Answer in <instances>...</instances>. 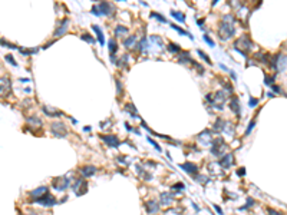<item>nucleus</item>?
<instances>
[{
  "label": "nucleus",
  "mask_w": 287,
  "mask_h": 215,
  "mask_svg": "<svg viewBox=\"0 0 287 215\" xmlns=\"http://www.w3.org/2000/svg\"><path fill=\"white\" fill-rule=\"evenodd\" d=\"M194 179H195L197 182L203 184V185H205V184H208V182H210V178H208V176H205V175H198V174L194 176Z\"/></svg>",
  "instance_id": "obj_34"
},
{
  "label": "nucleus",
  "mask_w": 287,
  "mask_h": 215,
  "mask_svg": "<svg viewBox=\"0 0 287 215\" xmlns=\"http://www.w3.org/2000/svg\"><path fill=\"white\" fill-rule=\"evenodd\" d=\"M167 50H169L171 53H179V52H181V47H179V45H177V43H174V42H169L168 46H167Z\"/></svg>",
  "instance_id": "obj_31"
},
{
  "label": "nucleus",
  "mask_w": 287,
  "mask_h": 215,
  "mask_svg": "<svg viewBox=\"0 0 287 215\" xmlns=\"http://www.w3.org/2000/svg\"><path fill=\"white\" fill-rule=\"evenodd\" d=\"M5 59L10 63V65H13V66H17V62L15 60V57H13V55H10V53H7L6 56H5Z\"/></svg>",
  "instance_id": "obj_41"
},
{
  "label": "nucleus",
  "mask_w": 287,
  "mask_h": 215,
  "mask_svg": "<svg viewBox=\"0 0 287 215\" xmlns=\"http://www.w3.org/2000/svg\"><path fill=\"white\" fill-rule=\"evenodd\" d=\"M188 175H193V176H195L197 174H198V166L195 165V164H191V162H185V164H181L179 165Z\"/></svg>",
  "instance_id": "obj_13"
},
{
  "label": "nucleus",
  "mask_w": 287,
  "mask_h": 215,
  "mask_svg": "<svg viewBox=\"0 0 287 215\" xmlns=\"http://www.w3.org/2000/svg\"><path fill=\"white\" fill-rule=\"evenodd\" d=\"M207 100L215 108V109L223 111V109H224V103H225V100H227V93H225V90H218V92H215L214 95L208 93V95H207Z\"/></svg>",
  "instance_id": "obj_3"
},
{
  "label": "nucleus",
  "mask_w": 287,
  "mask_h": 215,
  "mask_svg": "<svg viewBox=\"0 0 287 215\" xmlns=\"http://www.w3.org/2000/svg\"><path fill=\"white\" fill-rule=\"evenodd\" d=\"M101 139L109 146V148H118L121 145V141L116 135H101Z\"/></svg>",
  "instance_id": "obj_9"
},
{
  "label": "nucleus",
  "mask_w": 287,
  "mask_h": 215,
  "mask_svg": "<svg viewBox=\"0 0 287 215\" xmlns=\"http://www.w3.org/2000/svg\"><path fill=\"white\" fill-rule=\"evenodd\" d=\"M27 122H29V124H33V125H42V121H40V119H37L36 116L27 118Z\"/></svg>",
  "instance_id": "obj_44"
},
{
  "label": "nucleus",
  "mask_w": 287,
  "mask_h": 215,
  "mask_svg": "<svg viewBox=\"0 0 287 215\" xmlns=\"http://www.w3.org/2000/svg\"><path fill=\"white\" fill-rule=\"evenodd\" d=\"M225 125H227V122H225L224 119L218 118V119L214 122V125H213V132H217V134H220V132L225 131Z\"/></svg>",
  "instance_id": "obj_21"
},
{
  "label": "nucleus",
  "mask_w": 287,
  "mask_h": 215,
  "mask_svg": "<svg viewBox=\"0 0 287 215\" xmlns=\"http://www.w3.org/2000/svg\"><path fill=\"white\" fill-rule=\"evenodd\" d=\"M52 186H53L56 191H65V189L69 186V178H66V176H58V178L53 181Z\"/></svg>",
  "instance_id": "obj_10"
},
{
  "label": "nucleus",
  "mask_w": 287,
  "mask_h": 215,
  "mask_svg": "<svg viewBox=\"0 0 287 215\" xmlns=\"http://www.w3.org/2000/svg\"><path fill=\"white\" fill-rule=\"evenodd\" d=\"M243 45V47L241 49H235L238 53H241L244 57H247V53L244 52V50H250L251 47H253V43H251V40H250V37H247V36H243V37H240L235 43H234V47H238V46H241Z\"/></svg>",
  "instance_id": "obj_4"
},
{
  "label": "nucleus",
  "mask_w": 287,
  "mask_h": 215,
  "mask_svg": "<svg viewBox=\"0 0 287 215\" xmlns=\"http://www.w3.org/2000/svg\"><path fill=\"white\" fill-rule=\"evenodd\" d=\"M128 60H129V55H122L121 57H119V60H118V67H125L126 65H128Z\"/></svg>",
  "instance_id": "obj_33"
},
{
  "label": "nucleus",
  "mask_w": 287,
  "mask_h": 215,
  "mask_svg": "<svg viewBox=\"0 0 287 215\" xmlns=\"http://www.w3.org/2000/svg\"><path fill=\"white\" fill-rule=\"evenodd\" d=\"M237 175H238V176H244V175H246V168H244V166L238 168V169H237Z\"/></svg>",
  "instance_id": "obj_50"
},
{
  "label": "nucleus",
  "mask_w": 287,
  "mask_h": 215,
  "mask_svg": "<svg viewBox=\"0 0 287 215\" xmlns=\"http://www.w3.org/2000/svg\"><path fill=\"white\" fill-rule=\"evenodd\" d=\"M254 126H256V121H251V122L248 124V126H247V129H246L244 135H246V136H247V135H250V134H251V131L254 129Z\"/></svg>",
  "instance_id": "obj_43"
},
{
  "label": "nucleus",
  "mask_w": 287,
  "mask_h": 215,
  "mask_svg": "<svg viewBox=\"0 0 287 215\" xmlns=\"http://www.w3.org/2000/svg\"><path fill=\"white\" fill-rule=\"evenodd\" d=\"M178 62L179 63H193V59H191V56H189L188 52H179Z\"/></svg>",
  "instance_id": "obj_25"
},
{
  "label": "nucleus",
  "mask_w": 287,
  "mask_h": 215,
  "mask_svg": "<svg viewBox=\"0 0 287 215\" xmlns=\"http://www.w3.org/2000/svg\"><path fill=\"white\" fill-rule=\"evenodd\" d=\"M213 206H214V209L217 211V214H218V215H223V211H221V208H220L218 205H213Z\"/></svg>",
  "instance_id": "obj_53"
},
{
  "label": "nucleus",
  "mask_w": 287,
  "mask_h": 215,
  "mask_svg": "<svg viewBox=\"0 0 287 215\" xmlns=\"http://www.w3.org/2000/svg\"><path fill=\"white\" fill-rule=\"evenodd\" d=\"M148 142H151V145H152V146H155V149H157L158 152H161V151H162V149H161V146H159V145H158V144H157V142H155L152 138H149V136H148Z\"/></svg>",
  "instance_id": "obj_46"
},
{
  "label": "nucleus",
  "mask_w": 287,
  "mask_h": 215,
  "mask_svg": "<svg viewBox=\"0 0 287 215\" xmlns=\"http://www.w3.org/2000/svg\"><path fill=\"white\" fill-rule=\"evenodd\" d=\"M227 145L224 144V139L223 138H217L213 141V148H211V154L214 156H223L224 155V151H225Z\"/></svg>",
  "instance_id": "obj_5"
},
{
  "label": "nucleus",
  "mask_w": 287,
  "mask_h": 215,
  "mask_svg": "<svg viewBox=\"0 0 287 215\" xmlns=\"http://www.w3.org/2000/svg\"><path fill=\"white\" fill-rule=\"evenodd\" d=\"M90 12H92V15H95V16H108V17L111 16V17H114L116 9H115V6H114L112 3H109V2H101L99 5H93L92 9H90Z\"/></svg>",
  "instance_id": "obj_2"
},
{
  "label": "nucleus",
  "mask_w": 287,
  "mask_h": 215,
  "mask_svg": "<svg viewBox=\"0 0 287 215\" xmlns=\"http://www.w3.org/2000/svg\"><path fill=\"white\" fill-rule=\"evenodd\" d=\"M253 205H254V199H253V198H248V199H247V202H246V205H244V206H241V208H240V211H246V209H248V208H250V206H253Z\"/></svg>",
  "instance_id": "obj_39"
},
{
  "label": "nucleus",
  "mask_w": 287,
  "mask_h": 215,
  "mask_svg": "<svg viewBox=\"0 0 287 215\" xmlns=\"http://www.w3.org/2000/svg\"><path fill=\"white\" fill-rule=\"evenodd\" d=\"M171 27H172V29H174L175 32H178L179 35H182V36H188V37H189L191 40H194V36L191 35L189 32H185V30H182V29H181V27H178L177 25H171Z\"/></svg>",
  "instance_id": "obj_30"
},
{
  "label": "nucleus",
  "mask_w": 287,
  "mask_h": 215,
  "mask_svg": "<svg viewBox=\"0 0 287 215\" xmlns=\"http://www.w3.org/2000/svg\"><path fill=\"white\" fill-rule=\"evenodd\" d=\"M128 32H129L128 27H124V26H116V27H115V36H116V37H119V36H121V37H125V36L128 35Z\"/></svg>",
  "instance_id": "obj_29"
},
{
  "label": "nucleus",
  "mask_w": 287,
  "mask_h": 215,
  "mask_svg": "<svg viewBox=\"0 0 287 215\" xmlns=\"http://www.w3.org/2000/svg\"><path fill=\"white\" fill-rule=\"evenodd\" d=\"M125 111L131 115V116H134V118H136V119H139V115H138V112H136V108H135V105L134 103H128V105H125Z\"/></svg>",
  "instance_id": "obj_27"
},
{
  "label": "nucleus",
  "mask_w": 287,
  "mask_h": 215,
  "mask_svg": "<svg viewBox=\"0 0 287 215\" xmlns=\"http://www.w3.org/2000/svg\"><path fill=\"white\" fill-rule=\"evenodd\" d=\"M47 192V186H39L37 189H35V191H30L29 192V195L30 196H33V198H37V196H42V195H45Z\"/></svg>",
  "instance_id": "obj_26"
},
{
  "label": "nucleus",
  "mask_w": 287,
  "mask_h": 215,
  "mask_svg": "<svg viewBox=\"0 0 287 215\" xmlns=\"http://www.w3.org/2000/svg\"><path fill=\"white\" fill-rule=\"evenodd\" d=\"M0 45L5 46V47H9V49H17V46H15V45H12L9 42H5V40H0Z\"/></svg>",
  "instance_id": "obj_45"
},
{
  "label": "nucleus",
  "mask_w": 287,
  "mask_h": 215,
  "mask_svg": "<svg viewBox=\"0 0 287 215\" xmlns=\"http://www.w3.org/2000/svg\"><path fill=\"white\" fill-rule=\"evenodd\" d=\"M198 55H200V57H201V59H204V62H207L208 65H211V63H213V62H211V59L208 57V55H207V53H204L203 50H198Z\"/></svg>",
  "instance_id": "obj_38"
},
{
  "label": "nucleus",
  "mask_w": 287,
  "mask_h": 215,
  "mask_svg": "<svg viewBox=\"0 0 287 215\" xmlns=\"http://www.w3.org/2000/svg\"><path fill=\"white\" fill-rule=\"evenodd\" d=\"M108 47H109V56H111V60L115 62V55H116V52H118V42H116L115 39H109Z\"/></svg>",
  "instance_id": "obj_19"
},
{
  "label": "nucleus",
  "mask_w": 287,
  "mask_h": 215,
  "mask_svg": "<svg viewBox=\"0 0 287 215\" xmlns=\"http://www.w3.org/2000/svg\"><path fill=\"white\" fill-rule=\"evenodd\" d=\"M115 83H116V93L119 95L122 92V83L119 82V79H115Z\"/></svg>",
  "instance_id": "obj_47"
},
{
  "label": "nucleus",
  "mask_w": 287,
  "mask_h": 215,
  "mask_svg": "<svg viewBox=\"0 0 287 215\" xmlns=\"http://www.w3.org/2000/svg\"><path fill=\"white\" fill-rule=\"evenodd\" d=\"M159 198H161L159 204H161V205H165V206H169V205L174 202V195L169 194V192H162Z\"/></svg>",
  "instance_id": "obj_20"
},
{
  "label": "nucleus",
  "mask_w": 287,
  "mask_h": 215,
  "mask_svg": "<svg viewBox=\"0 0 287 215\" xmlns=\"http://www.w3.org/2000/svg\"><path fill=\"white\" fill-rule=\"evenodd\" d=\"M264 83H266L267 86L274 85V76H268V75H266V76H264Z\"/></svg>",
  "instance_id": "obj_42"
},
{
  "label": "nucleus",
  "mask_w": 287,
  "mask_h": 215,
  "mask_svg": "<svg viewBox=\"0 0 287 215\" xmlns=\"http://www.w3.org/2000/svg\"><path fill=\"white\" fill-rule=\"evenodd\" d=\"M82 40H85V42H88V43H90V45H93V43H96V40H95L90 35H88V33H85V35H82Z\"/></svg>",
  "instance_id": "obj_37"
},
{
  "label": "nucleus",
  "mask_w": 287,
  "mask_h": 215,
  "mask_svg": "<svg viewBox=\"0 0 287 215\" xmlns=\"http://www.w3.org/2000/svg\"><path fill=\"white\" fill-rule=\"evenodd\" d=\"M83 131H86V132H89V131H90V126H85V128H83Z\"/></svg>",
  "instance_id": "obj_56"
},
{
  "label": "nucleus",
  "mask_w": 287,
  "mask_h": 215,
  "mask_svg": "<svg viewBox=\"0 0 287 215\" xmlns=\"http://www.w3.org/2000/svg\"><path fill=\"white\" fill-rule=\"evenodd\" d=\"M151 17H152V19H157V20H159L161 23H165V25H168V20H167L165 17H162V15H159V13H157V12H151Z\"/></svg>",
  "instance_id": "obj_35"
},
{
  "label": "nucleus",
  "mask_w": 287,
  "mask_h": 215,
  "mask_svg": "<svg viewBox=\"0 0 287 215\" xmlns=\"http://www.w3.org/2000/svg\"><path fill=\"white\" fill-rule=\"evenodd\" d=\"M42 111L46 116L49 118H59V116H63V112L60 111H56L55 108H49V106H42Z\"/></svg>",
  "instance_id": "obj_16"
},
{
  "label": "nucleus",
  "mask_w": 287,
  "mask_h": 215,
  "mask_svg": "<svg viewBox=\"0 0 287 215\" xmlns=\"http://www.w3.org/2000/svg\"><path fill=\"white\" fill-rule=\"evenodd\" d=\"M145 209L148 214H155L159 211V204L155 201V199H149L145 202Z\"/></svg>",
  "instance_id": "obj_18"
},
{
  "label": "nucleus",
  "mask_w": 287,
  "mask_h": 215,
  "mask_svg": "<svg viewBox=\"0 0 287 215\" xmlns=\"http://www.w3.org/2000/svg\"><path fill=\"white\" fill-rule=\"evenodd\" d=\"M234 25H235L234 16H231V15L223 16L221 23H220V26H218V36H220V39H221L223 42L231 39V37L235 35V27H234Z\"/></svg>",
  "instance_id": "obj_1"
},
{
  "label": "nucleus",
  "mask_w": 287,
  "mask_h": 215,
  "mask_svg": "<svg viewBox=\"0 0 287 215\" xmlns=\"http://www.w3.org/2000/svg\"><path fill=\"white\" fill-rule=\"evenodd\" d=\"M250 108H256L258 105V99H254V97H250V102H248Z\"/></svg>",
  "instance_id": "obj_49"
},
{
  "label": "nucleus",
  "mask_w": 287,
  "mask_h": 215,
  "mask_svg": "<svg viewBox=\"0 0 287 215\" xmlns=\"http://www.w3.org/2000/svg\"><path fill=\"white\" fill-rule=\"evenodd\" d=\"M267 212H268V215H283V214H280V212H277L276 209H267Z\"/></svg>",
  "instance_id": "obj_51"
},
{
  "label": "nucleus",
  "mask_w": 287,
  "mask_h": 215,
  "mask_svg": "<svg viewBox=\"0 0 287 215\" xmlns=\"http://www.w3.org/2000/svg\"><path fill=\"white\" fill-rule=\"evenodd\" d=\"M171 188H172L174 191H178V192H181V191H184V189H185V184H184V182H177V184H174Z\"/></svg>",
  "instance_id": "obj_36"
},
{
  "label": "nucleus",
  "mask_w": 287,
  "mask_h": 215,
  "mask_svg": "<svg viewBox=\"0 0 287 215\" xmlns=\"http://www.w3.org/2000/svg\"><path fill=\"white\" fill-rule=\"evenodd\" d=\"M228 73H230V75H231V77H233V79H234V80H235V79H237V76H235V73H234V72H233V70H230V72H228Z\"/></svg>",
  "instance_id": "obj_54"
},
{
  "label": "nucleus",
  "mask_w": 287,
  "mask_h": 215,
  "mask_svg": "<svg viewBox=\"0 0 287 215\" xmlns=\"http://www.w3.org/2000/svg\"><path fill=\"white\" fill-rule=\"evenodd\" d=\"M217 3H218V0H213V2H211V5H213V6H215Z\"/></svg>",
  "instance_id": "obj_58"
},
{
  "label": "nucleus",
  "mask_w": 287,
  "mask_h": 215,
  "mask_svg": "<svg viewBox=\"0 0 287 215\" xmlns=\"http://www.w3.org/2000/svg\"><path fill=\"white\" fill-rule=\"evenodd\" d=\"M116 2H126V0H116Z\"/></svg>",
  "instance_id": "obj_59"
},
{
  "label": "nucleus",
  "mask_w": 287,
  "mask_h": 215,
  "mask_svg": "<svg viewBox=\"0 0 287 215\" xmlns=\"http://www.w3.org/2000/svg\"><path fill=\"white\" fill-rule=\"evenodd\" d=\"M169 15L175 19V20H178L179 23H185V16H184V13H181V12H177V10H171L169 12Z\"/></svg>",
  "instance_id": "obj_28"
},
{
  "label": "nucleus",
  "mask_w": 287,
  "mask_h": 215,
  "mask_svg": "<svg viewBox=\"0 0 287 215\" xmlns=\"http://www.w3.org/2000/svg\"><path fill=\"white\" fill-rule=\"evenodd\" d=\"M96 171H98V168L95 166V165H85V166H82V168H80V174H82V176H83V178L93 176L95 174H96Z\"/></svg>",
  "instance_id": "obj_14"
},
{
  "label": "nucleus",
  "mask_w": 287,
  "mask_h": 215,
  "mask_svg": "<svg viewBox=\"0 0 287 215\" xmlns=\"http://www.w3.org/2000/svg\"><path fill=\"white\" fill-rule=\"evenodd\" d=\"M197 139L203 145H210V144H213V134H211V131L205 129V131H203L201 134L197 135Z\"/></svg>",
  "instance_id": "obj_11"
},
{
  "label": "nucleus",
  "mask_w": 287,
  "mask_h": 215,
  "mask_svg": "<svg viewBox=\"0 0 287 215\" xmlns=\"http://www.w3.org/2000/svg\"><path fill=\"white\" fill-rule=\"evenodd\" d=\"M267 96H268V97H274V96H276V95H274V93H273V92H268V93H267Z\"/></svg>",
  "instance_id": "obj_55"
},
{
  "label": "nucleus",
  "mask_w": 287,
  "mask_h": 215,
  "mask_svg": "<svg viewBox=\"0 0 287 215\" xmlns=\"http://www.w3.org/2000/svg\"><path fill=\"white\" fill-rule=\"evenodd\" d=\"M50 129H52V134L58 138H65L68 135V128L63 125V122H53Z\"/></svg>",
  "instance_id": "obj_7"
},
{
  "label": "nucleus",
  "mask_w": 287,
  "mask_h": 215,
  "mask_svg": "<svg viewBox=\"0 0 287 215\" xmlns=\"http://www.w3.org/2000/svg\"><path fill=\"white\" fill-rule=\"evenodd\" d=\"M193 205H194V208H195V211H197V212H198V211H200V208H198V205H197V204H193Z\"/></svg>",
  "instance_id": "obj_57"
},
{
  "label": "nucleus",
  "mask_w": 287,
  "mask_h": 215,
  "mask_svg": "<svg viewBox=\"0 0 287 215\" xmlns=\"http://www.w3.org/2000/svg\"><path fill=\"white\" fill-rule=\"evenodd\" d=\"M19 52H20L22 55H25V56H27V55H35V53H37V52H39V47H33V49H25V47H19Z\"/></svg>",
  "instance_id": "obj_32"
},
{
  "label": "nucleus",
  "mask_w": 287,
  "mask_h": 215,
  "mask_svg": "<svg viewBox=\"0 0 287 215\" xmlns=\"http://www.w3.org/2000/svg\"><path fill=\"white\" fill-rule=\"evenodd\" d=\"M230 106H231V111L237 114V116L241 115V109H240V100L237 96H233L231 100H230Z\"/></svg>",
  "instance_id": "obj_22"
},
{
  "label": "nucleus",
  "mask_w": 287,
  "mask_h": 215,
  "mask_svg": "<svg viewBox=\"0 0 287 215\" xmlns=\"http://www.w3.org/2000/svg\"><path fill=\"white\" fill-rule=\"evenodd\" d=\"M203 39H204V42H205V43H207L210 47H214V46H215L214 40H211V37H210L208 35H204V36H203Z\"/></svg>",
  "instance_id": "obj_40"
},
{
  "label": "nucleus",
  "mask_w": 287,
  "mask_h": 215,
  "mask_svg": "<svg viewBox=\"0 0 287 215\" xmlns=\"http://www.w3.org/2000/svg\"><path fill=\"white\" fill-rule=\"evenodd\" d=\"M72 189L75 191V194H76L78 196H80V195H83V194L88 191V184H86L83 179H76V181L73 182Z\"/></svg>",
  "instance_id": "obj_8"
},
{
  "label": "nucleus",
  "mask_w": 287,
  "mask_h": 215,
  "mask_svg": "<svg viewBox=\"0 0 287 215\" xmlns=\"http://www.w3.org/2000/svg\"><path fill=\"white\" fill-rule=\"evenodd\" d=\"M220 165L223 168H230L234 165V155L233 154H224L221 161H220Z\"/></svg>",
  "instance_id": "obj_17"
},
{
  "label": "nucleus",
  "mask_w": 287,
  "mask_h": 215,
  "mask_svg": "<svg viewBox=\"0 0 287 215\" xmlns=\"http://www.w3.org/2000/svg\"><path fill=\"white\" fill-rule=\"evenodd\" d=\"M68 26H69V19H68V17H65V19L60 22L59 27L55 30V36H56V37H59V36H63V35H66V32H68Z\"/></svg>",
  "instance_id": "obj_15"
},
{
  "label": "nucleus",
  "mask_w": 287,
  "mask_h": 215,
  "mask_svg": "<svg viewBox=\"0 0 287 215\" xmlns=\"http://www.w3.org/2000/svg\"><path fill=\"white\" fill-rule=\"evenodd\" d=\"M92 29H93V32H95V33H96V37H98L99 43L104 46V45H105V36H104V33H102L101 27H99L98 25H93V26H92Z\"/></svg>",
  "instance_id": "obj_24"
},
{
  "label": "nucleus",
  "mask_w": 287,
  "mask_h": 215,
  "mask_svg": "<svg viewBox=\"0 0 287 215\" xmlns=\"http://www.w3.org/2000/svg\"><path fill=\"white\" fill-rule=\"evenodd\" d=\"M32 202L39 204V205H43V206H53V205H56L55 196L50 195V194H47V192H46L45 195H42V196H37V198L32 199Z\"/></svg>",
  "instance_id": "obj_6"
},
{
  "label": "nucleus",
  "mask_w": 287,
  "mask_h": 215,
  "mask_svg": "<svg viewBox=\"0 0 287 215\" xmlns=\"http://www.w3.org/2000/svg\"><path fill=\"white\" fill-rule=\"evenodd\" d=\"M197 25H198V26H200L203 30L205 29V27H204V19H197Z\"/></svg>",
  "instance_id": "obj_52"
},
{
  "label": "nucleus",
  "mask_w": 287,
  "mask_h": 215,
  "mask_svg": "<svg viewBox=\"0 0 287 215\" xmlns=\"http://www.w3.org/2000/svg\"><path fill=\"white\" fill-rule=\"evenodd\" d=\"M10 89H12V85L9 77H0V95H5V96L9 95Z\"/></svg>",
  "instance_id": "obj_12"
},
{
  "label": "nucleus",
  "mask_w": 287,
  "mask_h": 215,
  "mask_svg": "<svg viewBox=\"0 0 287 215\" xmlns=\"http://www.w3.org/2000/svg\"><path fill=\"white\" fill-rule=\"evenodd\" d=\"M124 46H125L126 49H134V47H136V46H138V39H136V36H129V37H126V39L124 40Z\"/></svg>",
  "instance_id": "obj_23"
},
{
  "label": "nucleus",
  "mask_w": 287,
  "mask_h": 215,
  "mask_svg": "<svg viewBox=\"0 0 287 215\" xmlns=\"http://www.w3.org/2000/svg\"><path fill=\"white\" fill-rule=\"evenodd\" d=\"M270 87H271V89H273V90H274L276 93H283V95H286V93H284V92L281 90V87H278V86H277L276 83H274V85H271Z\"/></svg>",
  "instance_id": "obj_48"
}]
</instances>
